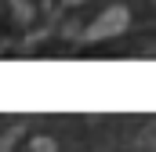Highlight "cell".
I'll use <instances>...</instances> for the list:
<instances>
[{
    "label": "cell",
    "mask_w": 156,
    "mask_h": 152,
    "mask_svg": "<svg viewBox=\"0 0 156 152\" xmlns=\"http://www.w3.org/2000/svg\"><path fill=\"white\" fill-rule=\"evenodd\" d=\"M127 26V11L123 7H113V11H105L102 15V22H94L91 29H87V36L94 40V36H109V33H120Z\"/></svg>",
    "instance_id": "obj_1"
}]
</instances>
